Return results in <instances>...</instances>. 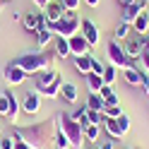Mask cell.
<instances>
[{"label": "cell", "instance_id": "obj_1", "mask_svg": "<svg viewBox=\"0 0 149 149\" xmlns=\"http://www.w3.org/2000/svg\"><path fill=\"white\" fill-rule=\"evenodd\" d=\"M60 87H63V74L58 70H41L34 74V91L41 99H55L60 96Z\"/></svg>", "mask_w": 149, "mask_h": 149}, {"label": "cell", "instance_id": "obj_2", "mask_svg": "<svg viewBox=\"0 0 149 149\" xmlns=\"http://www.w3.org/2000/svg\"><path fill=\"white\" fill-rule=\"evenodd\" d=\"M58 125L70 139V147L72 149H82L84 147V127L82 123H77L70 113H58Z\"/></svg>", "mask_w": 149, "mask_h": 149}, {"label": "cell", "instance_id": "obj_3", "mask_svg": "<svg viewBox=\"0 0 149 149\" xmlns=\"http://www.w3.org/2000/svg\"><path fill=\"white\" fill-rule=\"evenodd\" d=\"M12 63H15V65H19V68H22L24 72H29V74H36V72H41V70H48V68H51L48 55H43L41 51H36V53H22L19 58H15Z\"/></svg>", "mask_w": 149, "mask_h": 149}, {"label": "cell", "instance_id": "obj_4", "mask_svg": "<svg viewBox=\"0 0 149 149\" xmlns=\"http://www.w3.org/2000/svg\"><path fill=\"white\" fill-rule=\"evenodd\" d=\"M79 26H82V17L77 12L68 10L63 15V19H58L53 24V34L55 36H63V39H72L74 34H79Z\"/></svg>", "mask_w": 149, "mask_h": 149}, {"label": "cell", "instance_id": "obj_5", "mask_svg": "<svg viewBox=\"0 0 149 149\" xmlns=\"http://www.w3.org/2000/svg\"><path fill=\"white\" fill-rule=\"evenodd\" d=\"M106 53H108V58H111V65H116L118 70H125V68H130V58L125 55L123 41L111 39V41H108V46H106Z\"/></svg>", "mask_w": 149, "mask_h": 149}, {"label": "cell", "instance_id": "obj_6", "mask_svg": "<svg viewBox=\"0 0 149 149\" xmlns=\"http://www.w3.org/2000/svg\"><path fill=\"white\" fill-rule=\"evenodd\" d=\"M65 12H68V7H65L63 0H51V3L46 5V10H43V15H46V26L53 31V24L58 22V19H63Z\"/></svg>", "mask_w": 149, "mask_h": 149}, {"label": "cell", "instance_id": "obj_7", "mask_svg": "<svg viewBox=\"0 0 149 149\" xmlns=\"http://www.w3.org/2000/svg\"><path fill=\"white\" fill-rule=\"evenodd\" d=\"M123 48H125V55L130 58V63L139 60V55L144 53V46H142V36H137L135 31L127 36V39L123 41Z\"/></svg>", "mask_w": 149, "mask_h": 149}, {"label": "cell", "instance_id": "obj_8", "mask_svg": "<svg viewBox=\"0 0 149 149\" xmlns=\"http://www.w3.org/2000/svg\"><path fill=\"white\" fill-rule=\"evenodd\" d=\"M22 26L26 31H31V34H36L39 29H48V26H46V15L43 12H26V15H22Z\"/></svg>", "mask_w": 149, "mask_h": 149}, {"label": "cell", "instance_id": "obj_9", "mask_svg": "<svg viewBox=\"0 0 149 149\" xmlns=\"http://www.w3.org/2000/svg\"><path fill=\"white\" fill-rule=\"evenodd\" d=\"M26 77H29V72H24L19 65H15V63L5 65V82H7V84L19 87V84H24V82H26Z\"/></svg>", "mask_w": 149, "mask_h": 149}, {"label": "cell", "instance_id": "obj_10", "mask_svg": "<svg viewBox=\"0 0 149 149\" xmlns=\"http://www.w3.org/2000/svg\"><path fill=\"white\" fill-rule=\"evenodd\" d=\"M147 7H149V5L144 3V0H135L132 5H125V7H123V12H120V22H125V24L132 26V22L137 19V15H139V12H144Z\"/></svg>", "mask_w": 149, "mask_h": 149}, {"label": "cell", "instance_id": "obj_11", "mask_svg": "<svg viewBox=\"0 0 149 149\" xmlns=\"http://www.w3.org/2000/svg\"><path fill=\"white\" fill-rule=\"evenodd\" d=\"M79 34L84 36V39L89 41V46L94 48V46H99V39H101V31H99V24H94L91 19H84L82 17V26H79Z\"/></svg>", "mask_w": 149, "mask_h": 149}, {"label": "cell", "instance_id": "obj_12", "mask_svg": "<svg viewBox=\"0 0 149 149\" xmlns=\"http://www.w3.org/2000/svg\"><path fill=\"white\" fill-rule=\"evenodd\" d=\"M22 111L26 116H36L41 111V96L36 94V91L31 89V91H26V94L22 96Z\"/></svg>", "mask_w": 149, "mask_h": 149}, {"label": "cell", "instance_id": "obj_13", "mask_svg": "<svg viewBox=\"0 0 149 149\" xmlns=\"http://www.w3.org/2000/svg\"><path fill=\"white\" fill-rule=\"evenodd\" d=\"M68 41H70V55H89L91 53V46L82 34H74Z\"/></svg>", "mask_w": 149, "mask_h": 149}, {"label": "cell", "instance_id": "obj_14", "mask_svg": "<svg viewBox=\"0 0 149 149\" xmlns=\"http://www.w3.org/2000/svg\"><path fill=\"white\" fill-rule=\"evenodd\" d=\"M60 99L65 101V104H77V99H79V89L74 82H63V87H60Z\"/></svg>", "mask_w": 149, "mask_h": 149}, {"label": "cell", "instance_id": "obj_15", "mask_svg": "<svg viewBox=\"0 0 149 149\" xmlns=\"http://www.w3.org/2000/svg\"><path fill=\"white\" fill-rule=\"evenodd\" d=\"M101 125H104L106 135L113 139V142H118V139H123V137H125V132L120 130V125H118V120H116V118H104V123H101Z\"/></svg>", "mask_w": 149, "mask_h": 149}, {"label": "cell", "instance_id": "obj_16", "mask_svg": "<svg viewBox=\"0 0 149 149\" xmlns=\"http://www.w3.org/2000/svg\"><path fill=\"white\" fill-rule=\"evenodd\" d=\"M132 31H135L137 36H147V34H149V7H147L144 12L137 15V19L132 22Z\"/></svg>", "mask_w": 149, "mask_h": 149}, {"label": "cell", "instance_id": "obj_17", "mask_svg": "<svg viewBox=\"0 0 149 149\" xmlns=\"http://www.w3.org/2000/svg\"><path fill=\"white\" fill-rule=\"evenodd\" d=\"M72 65L79 74H89L91 72V53L89 55H72Z\"/></svg>", "mask_w": 149, "mask_h": 149}, {"label": "cell", "instance_id": "obj_18", "mask_svg": "<svg viewBox=\"0 0 149 149\" xmlns=\"http://www.w3.org/2000/svg\"><path fill=\"white\" fill-rule=\"evenodd\" d=\"M53 48H55V58H70V41L68 39H63V36H55L53 39Z\"/></svg>", "mask_w": 149, "mask_h": 149}, {"label": "cell", "instance_id": "obj_19", "mask_svg": "<svg viewBox=\"0 0 149 149\" xmlns=\"http://www.w3.org/2000/svg\"><path fill=\"white\" fill-rule=\"evenodd\" d=\"M123 77L127 82V87H139V82H142V70H137L135 65H130V68L123 70Z\"/></svg>", "mask_w": 149, "mask_h": 149}, {"label": "cell", "instance_id": "obj_20", "mask_svg": "<svg viewBox=\"0 0 149 149\" xmlns=\"http://www.w3.org/2000/svg\"><path fill=\"white\" fill-rule=\"evenodd\" d=\"M84 79H87V89H89V94H99L101 87H104V77H101V74H96V72L84 74Z\"/></svg>", "mask_w": 149, "mask_h": 149}, {"label": "cell", "instance_id": "obj_21", "mask_svg": "<svg viewBox=\"0 0 149 149\" xmlns=\"http://www.w3.org/2000/svg\"><path fill=\"white\" fill-rule=\"evenodd\" d=\"M34 36H36V48H46V46H51L53 39H55V34L51 29H39Z\"/></svg>", "mask_w": 149, "mask_h": 149}, {"label": "cell", "instance_id": "obj_22", "mask_svg": "<svg viewBox=\"0 0 149 149\" xmlns=\"http://www.w3.org/2000/svg\"><path fill=\"white\" fill-rule=\"evenodd\" d=\"M99 94L104 96L106 106H118V104H120V99H118V94H116V89L111 87V84H104V87H101V91H99Z\"/></svg>", "mask_w": 149, "mask_h": 149}, {"label": "cell", "instance_id": "obj_23", "mask_svg": "<svg viewBox=\"0 0 149 149\" xmlns=\"http://www.w3.org/2000/svg\"><path fill=\"white\" fill-rule=\"evenodd\" d=\"M87 108H91V111H101V113H104V111H106V101H104V96H101V94H89V96H87Z\"/></svg>", "mask_w": 149, "mask_h": 149}, {"label": "cell", "instance_id": "obj_24", "mask_svg": "<svg viewBox=\"0 0 149 149\" xmlns=\"http://www.w3.org/2000/svg\"><path fill=\"white\" fill-rule=\"evenodd\" d=\"M99 132H101V125H94V123L84 125V142L96 144V142H99Z\"/></svg>", "mask_w": 149, "mask_h": 149}, {"label": "cell", "instance_id": "obj_25", "mask_svg": "<svg viewBox=\"0 0 149 149\" xmlns=\"http://www.w3.org/2000/svg\"><path fill=\"white\" fill-rule=\"evenodd\" d=\"M19 111H22V101H19V99H17L12 91H10V113H7V118H10L12 123H15L17 116H19Z\"/></svg>", "mask_w": 149, "mask_h": 149}, {"label": "cell", "instance_id": "obj_26", "mask_svg": "<svg viewBox=\"0 0 149 149\" xmlns=\"http://www.w3.org/2000/svg\"><path fill=\"white\" fill-rule=\"evenodd\" d=\"M130 34H132V26H130V24H125V22L116 24V29H113V36H116L118 41H125Z\"/></svg>", "mask_w": 149, "mask_h": 149}, {"label": "cell", "instance_id": "obj_27", "mask_svg": "<svg viewBox=\"0 0 149 149\" xmlns=\"http://www.w3.org/2000/svg\"><path fill=\"white\" fill-rule=\"evenodd\" d=\"M101 77H104V84H111V87H113V82L118 79V68H116V65H111V63H108Z\"/></svg>", "mask_w": 149, "mask_h": 149}, {"label": "cell", "instance_id": "obj_28", "mask_svg": "<svg viewBox=\"0 0 149 149\" xmlns=\"http://www.w3.org/2000/svg\"><path fill=\"white\" fill-rule=\"evenodd\" d=\"M72 118L77 120V123H82V127H84V125H89V108H87V104H84V106H79L77 111H74V113H72Z\"/></svg>", "mask_w": 149, "mask_h": 149}, {"label": "cell", "instance_id": "obj_29", "mask_svg": "<svg viewBox=\"0 0 149 149\" xmlns=\"http://www.w3.org/2000/svg\"><path fill=\"white\" fill-rule=\"evenodd\" d=\"M53 144H55V149H70V139H68V135L63 130H58L53 135Z\"/></svg>", "mask_w": 149, "mask_h": 149}, {"label": "cell", "instance_id": "obj_30", "mask_svg": "<svg viewBox=\"0 0 149 149\" xmlns=\"http://www.w3.org/2000/svg\"><path fill=\"white\" fill-rule=\"evenodd\" d=\"M10 113V91H3L0 94V116Z\"/></svg>", "mask_w": 149, "mask_h": 149}, {"label": "cell", "instance_id": "obj_31", "mask_svg": "<svg viewBox=\"0 0 149 149\" xmlns=\"http://www.w3.org/2000/svg\"><path fill=\"white\" fill-rule=\"evenodd\" d=\"M118 116H123V108H120V104H118V106H106L104 118H118Z\"/></svg>", "mask_w": 149, "mask_h": 149}, {"label": "cell", "instance_id": "obj_32", "mask_svg": "<svg viewBox=\"0 0 149 149\" xmlns=\"http://www.w3.org/2000/svg\"><path fill=\"white\" fill-rule=\"evenodd\" d=\"M116 120H118V125H120V130H123V132L127 135V132H130V127H132V123H130V116H125V113H123V116H118Z\"/></svg>", "mask_w": 149, "mask_h": 149}, {"label": "cell", "instance_id": "obj_33", "mask_svg": "<svg viewBox=\"0 0 149 149\" xmlns=\"http://www.w3.org/2000/svg\"><path fill=\"white\" fill-rule=\"evenodd\" d=\"M89 123L101 125V123H104V113H101V111H91V108H89Z\"/></svg>", "mask_w": 149, "mask_h": 149}, {"label": "cell", "instance_id": "obj_34", "mask_svg": "<svg viewBox=\"0 0 149 149\" xmlns=\"http://www.w3.org/2000/svg\"><path fill=\"white\" fill-rule=\"evenodd\" d=\"M104 70H106V65L101 63L99 58H94V55H91V72H96V74H104Z\"/></svg>", "mask_w": 149, "mask_h": 149}, {"label": "cell", "instance_id": "obj_35", "mask_svg": "<svg viewBox=\"0 0 149 149\" xmlns=\"http://www.w3.org/2000/svg\"><path fill=\"white\" fill-rule=\"evenodd\" d=\"M0 147H3V149H15V137L0 135Z\"/></svg>", "mask_w": 149, "mask_h": 149}, {"label": "cell", "instance_id": "obj_36", "mask_svg": "<svg viewBox=\"0 0 149 149\" xmlns=\"http://www.w3.org/2000/svg\"><path fill=\"white\" fill-rule=\"evenodd\" d=\"M94 149H116V142L108 137L106 142H96V144H94Z\"/></svg>", "mask_w": 149, "mask_h": 149}, {"label": "cell", "instance_id": "obj_37", "mask_svg": "<svg viewBox=\"0 0 149 149\" xmlns=\"http://www.w3.org/2000/svg\"><path fill=\"white\" fill-rule=\"evenodd\" d=\"M63 3H65V7H68V10L77 12V10H79V5H82V0H63Z\"/></svg>", "mask_w": 149, "mask_h": 149}, {"label": "cell", "instance_id": "obj_38", "mask_svg": "<svg viewBox=\"0 0 149 149\" xmlns=\"http://www.w3.org/2000/svg\"><path fill=\"white\" fill-rule=\"evenodd\" d=\"M15 149H34V144L29 142V139H17V142H15Z\"/></svg>", "mask_w": 149, "mask_h": 149}, {"label": "cell", "instance_id": "obj_39", "mask_svg": "<svg viewBox=\"0 0 149 149\" xmlns=\"http://www.w3.org/2000/svg\"><path fill=\"white\" fill-rule=\"evenodd\" d=\"M82 3H87L91 10H94V7H99V5H101V0H82Z\"/></svg>", "mask_w": 149, "mask_h": 149}, {"label": "cell", "instance_id": "obj_40", "mask_svg": "<svg viewBox=\"0 0 149 149\" xmlns=\"http://www.w3.org/2000/svg\"><path fill=\"white\" fill-rule=\"evenodd\" d=\"M48 3H51V0H34V5L41 7V10H46V5H48Z\"/></svg>", "mask_w": 149, "mask_h": 149}, {"label": "cell", "instance_id": "obj_41", "mask_svg": "<svg viewBox=\"0 0 149 149\" xmlns=\"http://www.w3.org/2000/svg\"><path fill=\"white\" fill-rule=\"evenodd\" d=\"M118 3H120V7H125V5H132L135 0H118Z\"/></svg>", "mask_w": 149, "mask_h": 149}, {"label": "cell", "instance_id": "obj_42", "mask_svg": "<svg viewBox=\"0 0 149 149\" xmlns=\"http://www.w3.org/2000/svg\"><path fill=\"white\" fill-rule=\"evenodd\" d=\"M0 135H3V125H0Z\"/></svg>", "mask_w": 149, "mask_h": 149}, {"label": "cell", "instance_id": "obj_43", "mask_svg": "<svg viewBox=\"0 0 149 149\" xmlns=\"http://www.w3.org/2000/svg\"><path fill=\"white\" fill-rule=\"evenodd\" d=\"M3 3H5V0H0V5H3Z\"/></svg>", "mask_w": 149, "mask_h": 149}, {"label": "cell", "instance_id": "obj_44", "mask_svg": "<svg viewBox=\"0 0 149 149\" xmlns=\"http://www.w3.org/2000/svg\"><path fill=\"white\" fill-rule=\"evenodd\" d=\"M144 3H147V5H149V0H144Z\"/></svg>", "mask_w": 149, "mask_h": 149}, {"label": "cell", "instance_id": "obj_45", "mask_svg": "<svg viewBox=\"0 0 149 149\" xmlns=\"http://www.w3.org/2000/svg\"><path fill=\"white\" fill-rule=\"evenodd\" d=\"M0 149H3V147H0Z\"/></svg>", "mask_w": 149, "mask_h": 149}, {"label": "cell", "instance_id": "obj_46", "mask_svg": "<svg viewBox=\"0 0 149 149\" xmlns=\"http://www.w3.org/2000/svg\"><path fill=\"white\" fill-rule=\"evenodd\" d=\"M147 96H149V94H147Z\"/></svg>", "mask_w": 149, "mask_h": 149}]
</instances>
